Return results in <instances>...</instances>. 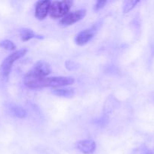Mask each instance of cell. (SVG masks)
Wrapping results in <instances>:
<instances>
[{
  "label": "cell",
  "instance_id": "6da1fadb",
  "mask_svg": "<svg viewBox=\"0 0 154 154\" xmlns=\"http://www.w3.org/2000/svg\"><path fill=\"white\" fill-rule=\"evenodd\" d=\"M26 87L30 89H41L44 87H60L71 85L75 82L72 77L57 76L51 78H38L27 74L24 79Z\"/></svg>",
  "mask_w": 154,
  "mask_h": 154
},
{
  "label": "cell",
  "instance_id": "7a4b0ae2",
  "mask_svg": "<svg viewBox=\"0 0 154 154\" xmlns=\"http://www.w3.org/2000/svg\"><path fill=\"white\" fill-rule=\"evenodd\" d=\"M27 53V49H21L14 51L11 54L6 57L2 64L0 65V80L3 82L8 81L11 72L12 66L16 61H18L19 59L24 57Z\"/></svg>",
  "mask_w": 154,
  "mask_h": 154
},
{
  "label": "cell",
  "instance_id": "3957f363",
  "mask_svg": "<svg viewBox=\"0 0 154 154\" xmlns=\"http://www.w3.org/2000/svg\"><path fill=\"white\" fill-rule=\"evenodd\" d=\"M72 5V2L69 0L51 2L49 9L50 17L54 19L63 17L69 13Z\"/></svg>",
  "mask_w": 154,
  "mask_h": 154
},
{
  "label": "cell",
  "instance_id": "277c9868",
  "mask_svg": "<svg viewBox=\"0 0 154 154\" xmlns=\"http://www.w3.org/2000/svg\"><path fill=\"white\" fill-rule=\"evenodd\" d=\"M98 29V25L95 24L90 28H87L79 32L75 38V44L79 45V46H83V45H86L88 42H89L93 38Z\"/></svg>",
  "mask_w": 154,
  "mask_h": 154
},
{
  "label": "cell",
  "instance_id": "5b68a950",
  "mask_svg": "<svg viewBox=\"0 0 154 154\" xmlns=\"http://www.w3.org/2000/svg\"><path fill=\"white\" fill-rule=\"evenodd\" d=\"M51 66L47 62L39 61L35 63L34 66L27 72V74L38 78H45L51 73Z\"/></svg>",
  "mask_w": 154,
  "mask_h": 154
},
{
  "label": "cell",
  "instance_id": "8992f818",
  "mask_svg": "<svg viewBox=\"0 0 154 154\" xmlns=\"http://www.w3.org/2000/svg\"><path fill=\"white\" fill-rule=\"evenodd\" d=\"M86 13L87 11L85 9H80L75 11L69 12L62 18L60 20V24L63 26H69L72 25L83 19L85 17Z\"/></svg>",
  "mask_w": 154,
  "mask_h": 154
},
{
  "label": "cell",
  "instance_id": "52a82bcc",
  "mask_svg": "<svg viewBox=\"0 0 154 154\" xmlns=\"http://www.w3.org/2000/svg\"><path fill=\"white\" fill-rule=\"evenodd\" d=\"M51 3V2L49 0H40L36 2L35 7V16L39 20H42L48 16Z\"/></svg>",
  "mask_w": 154,
  "mask_h": 154
},
{
  "label": "cell",
  "instance_id": "ba28073f",
  "mask_svg": "<svg viewBox=\"0 0 154 154\" xmlns=\"http://www.w3.org/2000/svg\"><path fill=\"white\" fill-rule=\"evenodd\" d=\"M76 148L84 154H93L96 150V143L92 139L81 140L77 141Z\"/></svg>",
  "mask_w": 154,
  "mask_h": 154
},
{
  "label": "cell",
  "instance_id": "9c48e42d",
  "mask_svg": "<svg viewBox=\"0 0 154 154\" xmlns=\"http://www.w3.org/2000/svg\"><path fill=\"white\" fill-rule=\"evenodd\" d=\"M19 35L21 37V40L23 42H28L32 38L36 39H43L44 36L42 35L37 34L34 32L32 29L28 28H23L19 30Z\"/></svg>",
  "mask_w": 154,
  "mask_h": 154
},
{
  "label": "cell",
  "instance_id": "30bf717a",
  "mask_svg": "<svg viewBox=\"0 0 154 154\" xmlns=\"http://www.w3.org/2000/svg\"><path fill=\"white\" fill-rule=\"evenodd\" d=\"M8 111L11 115L20 119H24L27 117V112L21 106L18 105H9Z\"/></svg>",
  "mask_w": 154,
  "mask_h": 154
},
{
  "label": "cell",
  "instance_id": "8fae6325",
  "mask_svg": "<svg viewBox=\"0 0 154 154\" xmlns=\"http://www.w3.org/2000/svg\"><path fill=\"white\" fill-rule=\"evenodd\" d=\"M52 93L55 96H60V97H72L75 93V90L72 88H59L53 90Z\"/></svg>",
  "mask_w": 154,
  "mask_h": 154
},
{
  "label": "cell",
  "instance_id": "7c38bea8",
  "mask_svg": "<svg viewBox=\"0 0 154 154\" xmlns=\"http://www.w3.org/2000/svg\"><path fill=\"white\" fill-rule=\"evenodd\" d=\"M138 2V0H128V1L124 2L123 5H122L123 13H128L131 11Z\"/></svg>",
  "mask_w": 154,
  "mask_h": 154
},
{
  "label": "cell",
  "instance_id": "4fadbf2b",
  "mask_svg": "<svg viewBox=\"0 0 154 154\" xmlns=\"http://www.w3.org/2000/svg\"><path fill=\"white\" fill-rule=\"evenodd\" d=\"M0 47L4 49L8 50V51H14L16 46L14 44L11 42V41L8 40V39H5L0 42Z\"/></svg>",
  "mask_w": 154,
  "mask_h": 154
},
{
  "label": "cell",
  "instance_id": "5bb4252c",
  "mask_svg": "<svg viewBox=\"0 0 154 154\" xmlns=\"http://www.w3.org/2000/svg\"><path fill=\"white\" fill-rule=\"evenodd\" d=\"M65 67L69 71H75L79 68V65L72 60H66L65 62Z\"/></svg>",
  "mask_w": 154,
  "mask_h": 154
},
{
  "label": "cell",
  "instance_id": "9a60e30c",
  "mask_svg": "<svg viewBox=\"0 0 154 154\" xmlns=\"http://www.w3.org/2000/svg\"><path fill=\"white\" fill-rule=\"evenodd\" d=\"M107 3V2L106 0H98L96 2V4L94 6V10L95 11H98L102 9L104 6L106 5V4Z\"/></svg>",
  "mask_w": 154,
  "mask_h": 154
}]
</instances>
